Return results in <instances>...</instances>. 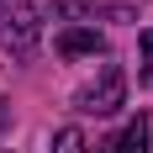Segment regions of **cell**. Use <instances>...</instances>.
Masks as SVG:
<instances>
[{
    "label": "cell",
    "mask_w": 153,
    "mask_h": 153,
    "mask_svg": "<svg viewBox=\"0 0 153 153\" xmlns=\"http://www.w3.org/2000/svg\"><path fill=\"white\" fill-rule=\"evenodd\" d=\"M42 37V21H37V5L27 0H11V5H0V48L16 53V58H27L32 48Z\"/></svg>",
    "instance_id": "obj_1"
},
{
    "label": "cell",
    "mask_w": 153,
    "mask_h": 153,
    "mask_svg": "<svg viewBox=\"0 0 153 153\" xmlns=\"http://www.w3.org/2000/svg\"><path fill=\"white\" fill-rule=\"evenodd\" d=\"M122 100H127V74L116 69V63H106V69H100V79H95V85H85V90L74 95V111H85V116H111Z\"/></svg>",
    "instance_id": "obj_2"
},
{
    "label": "cell",
    "mask_w": 153,
    "mask_h": 153,
    "mask_svg": "<svg viewBox=\"0 0 153 153\" xmlns=\"http://www.w3.org/2000/svg\"><path fill=\"white\" fill-rule=\"evenodd\" d=\"M148 143H153V122H148V111H137L116 137L100 143V153H148Z\"/></svg>",
    "instance_id": "obj_3"
},
{
    "label": "cell",
    "mask_w": 153,
    "mask_h": 153,
    "mask_svg": "<svg viewBox=\"0 0 153 153\" xmlns=\"http://www.w3.org/2000/svg\"><path fill=\"white\" fill-rule=\"evenodd\" d=\"M58 53L63 58H95V53H106V37L95 27H69V32H58Z\"/></svg>",
    "instance_id": "obj_4"
},
{
    "label": "cell",
    "mask_w": 153,
    "mask_h": 153,
    "mask_svg": "<svg viewBox=\"0 0 153 153\" xmlns=\"http://www.w3.org/2000/svg\"><path fill=\"white\" fill-rule=\"evenodd\" d=\"M95 11H100V0H53V16L58 21H85Z\"/></svg>",
    "instance_id": "obj_5"
},
{
    "label": "cell",
    "mask_w": 153,
    "mask_h": 153,
    "mask_svg": "<svg viewBox=\"0 0 153 153\" xmlns=\"http://www.w3.org/2000/svg\"><path fill=\"white\" fill-rule=\"evenodd\" d=\"M53 153H90V143H85L79 127H63L58 137H53Z\"/></svg>",
    "instance_id": "obj_6"
},
{
    "label": "cell",
    "mask_w": 153,
    "mask_h": 153,
    "mask_svg": "<svg viewBox=\"0 0 153 153\" xmlns=\"http://www.w3.org/2000/svg\"><path fill=\"white\" fill-rule=\"evenodd\" d=\"M143 85L153 90V27L143 32Z\"/></svg>",
    "instance_id": "obj_7"
},
{
    "label": "cell",
    "mask_w": 153,
    "mask_h": 153,
    "mask_svg": "<svg viewBox=\"0 0 153 153\" xmlns=\"http://www.w3.org/2000/svg\"><path fill=\"white\" fill-rule=\"evenodd\" d=\"M0 127H11V100L0 95Z\"/></svg>",
    "instance_id": "obj_8"
}]
</instances>
